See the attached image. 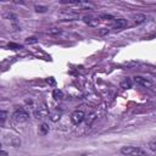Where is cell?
I'll use <instances>...</instances> for the list:
<instances>
[{
	"label": "cell",
	"mask_w": 156,
	"mask_h": 156,
	"mask_svg": "<svg viewBox=\"0 0 156 156\" xmlns=\"http://www.w3.org/2000/svg\"><path fill=\"white\" fill-rule=\"evenodd\" d=\"M121 152L126 156H149L147 152L139 146H123Z\"/></svg>",
	"instance_id": "1"
},
{
	"label": "cell",
	"mask_w": 156,
	"mask_h": 156,
	"mask_svg": "<svg viewBox=\"0 0 156 156\" xmlns=\"http://www.w3.org/2000/svg\"><path fill=\"white\" fill-rule=\"evenodd\" d=\"M29 118V115L28 112L24 110V108H18L13 113H12V119L15 122H18V123H22V122H27Z\"/></svg>",
	"instance_id": "2"
},
{
	"label": "cell",
	"mask_w": 156,
	"mask_h": 156,
	"mask_svg": "<svg viewBox=\"0 0 156 156\" xmlns=\"http://www.w3.org/2000/svg\"><path fill=\"white\" fill-rule=\"evenodd\" d=\"M84 118H85V115H84V112L80 111V110H76V111H73L72 115H71V122H72L73 124H79V123H82V122L84 121Z\"/></svg>",
	"instance_id": "3"
},
{
	"label": "cell",
	"mask_w": 156,
	"mask_h": 156,
	"mask_svg": "<svg viewBox=\"0 0 156 156\" xmlns=\"http://www.w3.org/2000/svg\"><path fill=\"white\" fill-rule=\"evenodd\" d=\"M4 143L7 144V145H11V146H15V147H17V146L21 145L20 138H17V136H15V135H10V134L4 136Z\"/></svg>",
	"instance_id": "4"
},
{
	"label": "cell",
	"mask_w": 156,
	"mask_h": 156,
	"mask_svg": "<svg viewBox=\"0 0 156 156\" xmlns=\"http://www.w3.org/2000/svg\"><path fill=\"white\" fill-rule=\"evenodd\" d=\"M49 108L45 106V105H41V106H39V107H37V110L34 111V116L37 117V118H44V117H46V116H49Z\"/></svg>",
	"instance_id": "5"
},
{
	"label": "cell",
	"mask_w": 156,
	"mask_h": 156,
	"mask_svg": "<svg viewBox=\"0 0 156 156\" xmlns=\"http://www.w3.org/2000/svg\"><path fill=\"white\" fill-rule=\"evenodd\" d=\"M83 21H84L87 24L91 26V27H96V26L99 24V22H100V18H99V17H95V16H93V15H88V16H84V17H83Z\"/></svg>",
	"instance_id": "6"
},
{
	"label": "cell",
	"mask_w": 156,
	"mask_h": 156,
	"mask_svg": "<svg viewBox=\"0 0 156 156\" xmlns=\"http://www.w3.org/2000/svg\"><path fill=\"white\" fill-rule=\"evenodd\" d=\"M134 82L138 84V85H140V87H144V88H150V87H152V83L149 80V79H146V78H144V77H134Z\"/></svg>",
	"instance_id": "7"
},
{
	"label": "cell",
	"mask_w": 156,
	"mask_h": 156,
	"mask_svg": "<svg viewBox=\"0 0 156 156\" xmlns=\"http://www.w3.org/2000/svg\"><path fill=\"white\" fill-rule=\"evenodd\" d=\"M128 22L126 18H116L115 22H113V28L115 29H122L124 27H127Z\"/></svg>",
	"instance_id": "8"
},
{
	"label": "cell",
	"mask_w": 156,
	"mask_h": 156,
	"mask_svg": "<svg viewBox=\"0 0 156 156\" xmlns=\"http://www.w3.org/2000/svg\"><path fill=\"white\" fill-rule=\"evenodd\" d=\"M61 111H58V110H55V111H51L50 113H49V118L52 121V122H57L60 118H61Z\"/></svg>",
	"instance_id": "9"
},
{
	"label": "cell",
	"mask_w": 156,
	"mask_h": 156,
	"mask_svg": "<svg viewBox=\"0 0 156 156\" xmlns=\"http://www.w3.org/2000/svg\"><path fill=\"white\" fill-rule=\"evenodd\" d=\"M145 21H146V16L143 15V13H138V15L134 16V22H135L136 24H140V23H143V22H145Z\"/></svg>",
	"instance_id": "10"
},
{
	"label": "cell",
	"mask_w": 156,
	"mask_h": 156,
	"mask_svg": "<svg viewBox=\"0 0 156 156\" xmlns=\"http://www.w3.org/2000/svg\"><path fill=\"white\" fill-rule=\"evenodd\" d=\"M52 98H54L55 100H61V99L63 98V93H62V90H60V89H55V90L52 91Z\"/></svg>",
	"instance_id": "11"
},
{
	"label": "cell",
	"mask_w": 156,
	"mask_h": 156,
	"mask_svg": "<svg viewBox=\"0 0 156 156\" xmlns=\"http://www.w3.org/2000/svg\"><path fill=\"white\" fill-rule=\"evenodd\" d=\"M121 88H123V89H129V88H132V80L128 79V78L123 79V80L121 82Z\"/></svg>",
	"instance_id": "12"
},
{
	"label": "cell",
	"mask_w": 156,
	"mask_h": 156,
	"mask_svg": "<svg viewBox=\"0 0 156 156\" xmlns=\"http://www.w3.org/2000/svg\"><path fill=\"white\" fill-rule=\"evenodd\" d=\"M39 132H40V134L46 135V134L49 133V126H48L46 123H41L40 127H39Z\"/></svg>",
	"instance_id": "13"
},
{
	"label": "cell",
	"mask_w": 156,
	"mask_h": 156,
	"mask_svg": "<svg viewBox=\"0 0 156 156\" xmlns=\"http://www.w3.org/2000/svg\"><path fill=\"white\" fill-rule=\"evenodd\" d=\"M149 147H150V150H152L154 152H156V138H154V139H151L149 141Z\"/></svg>",
	"instance_id": "14"
},
{
	"label": "cell",
	"mask_w": 156,
	"mask_h": 156,
	"mask_svg": "<svg viewBox=\"0 0 156 156\" xmlns=\"http://www.w3.org/2000/svg\"><path fill=\"white\" fill-rule=\"evenodd\" d=\"M48 33H49V34H60V33H61V29H60V28H50V29L48 30Z\"/></svg>",
	"instance_id": "15"
},
{
	"label": "cell",
	"mask_w": 156,
	"mask_h": 156,
	"mask_svg": "<svg viewBox=\"0 0 156 156\" xmlns=\"http://www.w3.org/2000/svg\"><path fill=\"white\" fill-rule=\"evenodd\" d=\"M26 43H28V44H35V43H38V39L35 37H29V38L26 39Z\"/></svg>",
	"instance_id": "16"
},
{
	"label": "cell",
	"mask_w": 156,
	"mask_h": 156,
	"mask_svg": "<svg viewBox=\"0 0 156 156\" xmlns=\"http://www.w3.org/2000/svg\"><path fill=\"white\" fill-rule=\"evenodd\" d=\"M99 18H102V20H107V21H112V20L115 21V20H116V18H115L113 16H111V15H101Z\"/></svg>",
	"instance_id": "17"
},
{
	"label": "cell",
	"mask_w": 156,
	"mask_h": 156,
	"mask_svg": "<svg viewBox=\"0 0 156 156\" xmlns=\"http://www.w3.org/2000/svg\"><path fill=\"white\" fill-rule=\"evenodd\" d=\"M34 9L37 12H46V10H48V7H45V6H35Z\"/></svg>",
	"instance_id": "18"
},
{
	"label": "cell",
	"mask_w": 156,
	"mask_h": 156,
	"mask_svg": "<svg viewBox=\"0 0 156 156\" xmlns=\"http://www.w3.org/2000/svg\"><path fill=\"white\" fill-rule=\"evenodd\" d=\"M6 116H7V112L2 110V111L0 112V117H1V124H4V122H5V119H6Z\"/></svg>",
	"instance_id": "19"
},
{
	"label": "cell",
	"mask_w": 156,
	"mask_h": 156,
	"mask_svg": "<svg viewBox=\"0 0 156 156\" xmlns=\"http://www.w3.org/2000/svg\"><path fill=\"white\" fill-rule=\"evenodd\" d=\"M9 48H15V49H21V46H20V45H17V44H9Z\"/></svg>",
	"instance_id": "20"
},
{
	"label": "cell",
	"mask_w": 156,
	"mask_h": 156,
	"mask_svg": "<svg viewBox=\"0 0 156 156\" xmlns=\"http://www.w3.org/2000/svg\"><path fill=\"white\" fill-rule=\"evenodd\" d=\"M0 156H9V154H7L5 150H1V151H0Z\"/></svg>",
	"instance_id": "21"
},
{
	"label": "cell",
	"mask_w": 156,
	"mask_h": 156,
	"mask_svg": "<svg viewBox=\"0 0 156 156\" xmlns=\"http://www.w3.org/2000/svg\"><path fill=\"white\" fill-rule=\"evenodd\" d=\"M106 33H108V30L107 29H104V30H100V34L102 35V34H106Z\"/></svg>",
	"instance_id": "22"
}]
</instances>
